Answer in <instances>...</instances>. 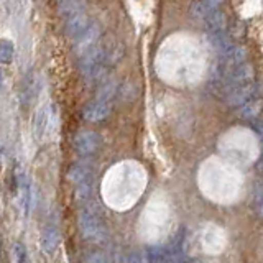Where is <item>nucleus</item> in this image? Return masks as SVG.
<instances>
[{
  "label": "nucleus",
  "mask_w": 263,
  "mask_h": 263,
  "mask_svg": "<svg viewBox=\"0 0 263 263\" xmlns=\"http://www.w3.org/2000/svg\"><path fill=\"white\" fill-rule=\"evenodd\" d=\"M101 135L96 134V132H81L72 140V146L74 152L79 156H92L99 152L101 148Z\"/></svg>",
  "instance_id": "obj_2"
},
{
  "label": "nucleus",
  "mask_w": 263,
  "mask_h": 263,
  "mask_svg": "<svg viewBox=\"0 0 263 263\" xmlns=\"http://www.w3.org/2000/svg\"><path fill=\"white\" fill-rule=\"evenodd\" d=\"M15 46L10 40H0V64H10L13 61Z\"/></svg>",
  "instance_id": "obj_16"
},
{
  "label": "nucleus",
  "mask_w": 263,
  "mask_h": 263,
  "mask_svg": "<svg viewBox=\"0 0 263 263\" xmlns=\"http://www.w3.org/2000/svg\"><path fill=\"white\" fill-rule=\"evenodd\" d=\"M89 27H90L89 15L86 12H79L76 15L68 16V20H66V23H64V31H66V35H69V36H72L74 40H76Z\"/></svg>",
  "instance_id": "obj_6"
},
{
  "label": "nucleus",
  "mask_w": 263,
  "mask_h": 263,
  "mask_svg": "<svg viewBox=\"0 0 263 263\" xmlns=\"http://www.w3.org/2000/svg\"><path fill=\"white\" fill-rule=\"evenodd\" d=\"M211 45L217 49V51L220 53V56L227 53L230 48H232V41H230V38L226 35L224 31H219V33H211Z\"/></svg>",
  "instance_id": "obj_14"
},
{
  "label": "nucleus",
  "mask_w": 263,
  "mask_h": 263,
  "mask_svg": "<svg viewBox=\"0 0 263 263\" xmlns=\"http://www.w3.org/2000/svg\"><path fill=\"white\" fill-rule=\"evenodd\" d=\"M58 2H61V0H58Z\"/></svg>",
  "instance_id": "obj_24"
},
{
  "label": "nucleus",
  "mask_w": 263,
  "mask_h": 263,
  "mask_svg": "<svg viewBox=\"0 0 263 263\" xmlns=\"http://www.w3.org/2000/svg\"><path fill=\"white\" fill-rule=\"evenodd\" d=\"M82 263H110V257L102 250L87 252L82 258Z\"/></svg>",
  "instance_id": "obj_19"
},
{
  "label": "nucleus",
  "mask_w": 263,
  "mask_h": 263,
  "mask_svg": "<svg viewBox=\"0 0 263 263\" xmlns=\"http://www.w3.org/2000/svg\"><path fill=\"white\" fill-rule=\"evenodd\" d=\"M48 123H49V105L46 104V105H41L40 109H36L31 120V132L36 142H40V140L45 137Z\"/></svg>",
  "instance_id": "obj_7"
},
{
  "label": "nucleus",
  "mask_w": 263,
  "mask_h": 263,
  "mask_svg": "<svg viewBox=\"0 0 263 263\" xmlns=\"http://www.w3.org/2000/svg\"><path fill=\"white\" fill-rule=\"evenodd\" d=\"M0 160H2V153H0Z\"/></svg>",
  "instance_id": "obj_23"
},
{
  "label": "nucleus",
  "mask_w": 263,
  "mask_h": 263,
  "mask_svg": "<svg viewBox=\"0 0 263 263\" xmlns=\"http://www.w3.org/2000/svg\"><path fill=\"white\" fill-rule=\"evenodd\" d=\"M112 112V104L110 102H101V101H94L89 102L84 110H82V117H84L87 122H102L110 115Z\"/></svg>",
  "instance_id": "obj_5"
},
{
  "label": "nucleus",
  "mask_w": 263,
  "mask_h": 263,
  "mask_svg": "<svg viewBox=\"0 0 263 263\" xmlns=\"http://www.w3.org/2000/svg\"><path fill=\"white\" fill-rule=\"evenodd\" d=\"M86 0H61L58 2V12L63 16H71L86 10Z\"/></svg>",
  "instance_id": "obj_10"
},
{
  "label": "nucleus",
  "mask_w": 263,
  "mask_h": 263,
  "mask_svg": "<svg viewBox=\"0 0 263 263\" xmlns=\"http://www.w3.org/2000/svg\"><path fill=\"white\" fill-rule=\"evenodd\" d=\"M61 237H60V232H58V229L54 226H48L43 232V247L48 253H53L56 250L58 243H60Z\"/></svg>",
  "instance_id": "obj_13"
},
{
  "label": "nucleus",
  "mask_w": 263,
  "mask_h": 263,
  "mask_svg": "<svg viewBox=\"0 0 263 263\" xmlns=\"http://www.w3.org/2000/svg\"><path fill=\"white\" fill-rule=\"evenodd\" d=\"M13 255H15V261L16 263H30L28 250L25 249L22 243H15L13 245Z\"/></svg>",
  "instance_id": "obj_20"
},
{
  "label": "nucleus",
  "mask_w": 263,
  "mask_h": 263,
  "mask_svg": "<svg viewBox=\"0 0 263 263\" xmlns=\"http://www.w3.org/2000/svg\"><path fill=\"white\" fill-rule=\"evenodd\" d=\"M69 179L74 183V186L90 183V168L82 163H76L69 168Z\"/></svg>",
  "instance_id": "obj_11"
},
{
  "label": "nucleus",
  "mask_w": 263,
  "mask_h": 263,
  "mask_svg": "<svg viewBox=\"0 0 263 263\" xmlns=\"http://www.w3.org/2000/svg\"><path fill=\"white\" fill-rule=\"evenodd\" d=\"M119 92V84L114 81H102L101 82V87H99V92L96 101H101V102H112V99L117 96Z\"/></svg>",
  "instance_id": "obj_12"
},
{
  "label": "nucleus",
  "mask_w": 263,
  "mask_h": 263,
  "mask_svg": "<svg viewBox=\"0 0 263 263\" xmlns=\"http://www.w3.org/2000/svg\"><path fill=\"white\" fill-rule=\"evenodd\" d=\"M99 38H101V27L96 23H90V27L74 40V49H76L79 56H82L99 43Z\"/></svg>",
  "instance_id": "obj_3"
},
{
  "label": "nucleus",
  "mask_w": 263,
  "mask_h": 263,
  "mask_svg": "<svg viewBox=\"0 0 263 263\" xmlns=\"http://www.w3.org/2000/svg\"><path fill=\"white\" fill-rule=\"evenodd\" d=\"M38 90H40V82L36 74H28L27 78L23 81V87H22V99H23V104H30L35 101V97L38 96Z\"/></svg>",
  "instance_id": "obj_9"
},
{
  "label": "nucleus",
  "mask_w": 263,
  "mask_h": 263,
  "mask_svg": "<svg viewBox=\"0 0 263 263\" xmlns=\"http://www.w3.org/2000/svg\"><path fill=\"white\" fill-rule=\"evenodd\" d=\"M226 13L222 10H211V13L205 16V18L202 20L204 27L208 31L211 33H219V31H224L226 28Z\"/></svg>",
  "instance_id": "obj_8"
},
{
  "label": "nucleus",
  "mask_w": 263,
  "mask_h": 263,
  "mask_svg": "<svg viewBox=\"0 0 263 263\" xmlns=\"http://www.w3.org/2000/svg\"><path fill=\"white\" fill-rule=\"evenodd\" d=\"M255 94H257V86L253 82L245 86H238L227 92V104L230 107H242L243 104L253 101Z\"/></svg>",
  "instance_id": "obj_4"
},
{
  "label": "nucleus",
  "mask_w": 263,
  "mask_h": 263,
  "mask_svg": "<svg viewBox=\"0 0 263 263\" xmlns=\"http://www.w3.org/2000/svg\"><path fill=\"white\" fill-rule=\"evenodd\" d=\"M125 263H143V257L140 253H137V252L128 253L125 257Z\"/></svg>",
  "instance_id": "obj_22"
},
{
  "label": "nucleus",
  "mask_w": 263,
  "mask_h": 263,
  "mask_svg": "<svg viewBox=\"0 0 263 263\" xmlns=\"http://www.w3.org/2000/svg\"><path fill=\"white\" fill-rule=\"evenodd\" d=\"M258 112H260L258 102L257 101H250V102H247V104L242 105V109L238 110V115H240V117L245 119V120H253L258 115Z\"/></svg>",
  "instance_id": "obj_17"
},
{
  "label": "nucleus",
  "mask_w": 263,
  "mask_h": 263,
  "mask_svg": "<svg viewBox=\"0 0 263 263\" xmlns=\"http://www.w3.org/2000/svg\"><path fill=\"white\" fill-rule=\"evenodd\" d=\"M202 5H205L209 10H217V8L224 4V0H199Z\"/></svg>",
  "instance_id": "obj_21"
},
{
  "label": "nucleus",
  "mask_w": 263,
  "mask_h": 263,
  "mask_svg": "<svg viewBox=\"0 0 263 263\" xmlns=\"http://www.w3.org/2000/svg\"><path fill=\"white\" fill-rule=\"evenodd\" d=\"M35 2H36V0H35Z\"/></svg>",
  "instance_id": "obj_25"
},
{
  "label": "nucleus",
  "mask_w": 263,
  "mask_h": 263,
  "mask_svg": "<svg viewBox=\"0 0 263 263\" xmlns=\"http://www.w3.org/2000/svg\"><path fill=\"white\" fill-rule=\"evenodd\" d=\"M79 224H81V232L86 238H89L90 242H102L107 230L105 226L102 224V220L99 219L97 214L92 209H82L79 216Z\"/></svg>",
  "instance_id": "obj_1"
},
{
  "label": "nucleus",
  "mask_w": 263,
  "mask_h": 263,
  "mask_svg": "<svg viewBox=\"0 0 263 263\" xmlns=\"http://www.w3.org/2000/svg\"><path fill=\"white\" fill-rule=\"evenodd\" d=\"M168 257H170V253H168L166 249H164V247L155 245V247H150V249L146 250L148 263H166Z\"/></svg>",
  "instance_id": "obj_15"
},
{
  "label": "nucleus",
  "mask_w": 263,
  "mask_h": 263,
  "mask_svg": "<svg viewBox=\"0 0 263 263\" xmlns=\"http://www.w3.org/2000/svg\"><path fill=\"white\" fill-rule=\"evenodd\" d=\"M189 13H191V16L196 20H204L205 16L211 13V10L205 5H202L199 0H194V2L189 5Z\"/></svg>",
  "instance_id": "obj_18"
}]
</instances>
